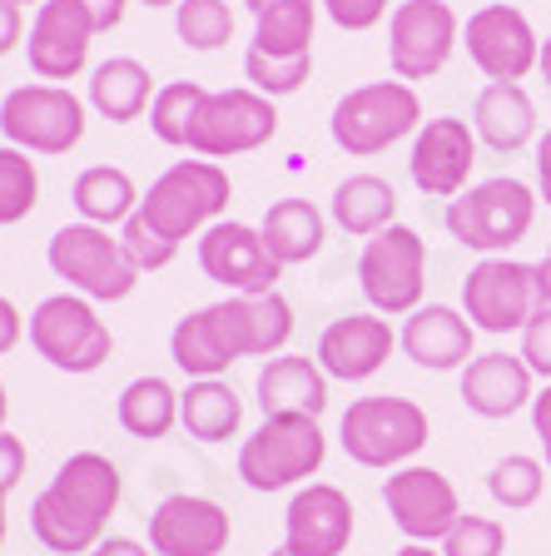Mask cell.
<instances>
[{"label": "cell", "mask_w": 551, "mask_h": 556, "mask_svg": "<svg viewBox=\"0 0 551 556\" xmlns=\"http://www.w3.org/2000/svg\"><path fill=\"white\" fill-rule=\"evenodd\" d=\"M293 338V308L284 293H229L224 303L184 313L170 333V358L179 372L224 378L239 358H278Z\"/></svg>", "instance_id": "6da1fadb"}, {"label": "cell", "mask_w": 551, "mask_h": 556, "mask_svg": "<svg viewBox=\"0 0 551 556\" xmlns=\"http://www.w3.org/2000/svg\"><path fill=\"white\" fill-rule=\"evenodd\" d=\"M120 497H125L120 467L104 452H75L55 467L46 492L30 502L35 542L55 556H90L110 536Z\"/></svg>", "instance_id": "7a4b0ae2"}, {"label": "cell", "mask_w": 551, "mask_h": 556, "mask_svg": "<svg viewBox=\"0 0 551 556\" xmlns=\"http://www.w3.org/2000/svg\"><path fill=\"white\" fill-rule=\"evenodd\" d=\"M537 189L522 185V179H512V174H497V179H483V185L462 189L458 199L448 204V214H442V224H448V233L462 243V249H472V254H506V249H517L522 239L531 233V224H537Z\"/></svg>", "instance_id": "3957f363"}, {"label": "cell", "mask_w": 551, "mask_h": 556, "mask_svg": "<svg viewBox=\"0 0 551 556\" xmlns=\"http://www.w3.org/2000/svg\"><path fill=\"white\" fill-rule=\"evenodd\" d=\"M417 129H423V100L408 80L358 85L334 104V119H328L334 144L353 160H373V154H383L388 144L417 135Z\"/></svg>", "instance_id": "277c9868"}, {"label": "cell", "mask_w": 551, "mask_h": 556, "mask_svg": "<svg viewBox=\"0 0 551 556\" xmlns=\"http://www.w3.org/2000/svg\"><path fill=\"white\" fill-rule=\"evenodd\" d=\"M433 422L413 397H358L348 403L343 422H338V442L358 467L373 472H398L427 447Z\"/></svg>", "instance_id": "5b68a950"}, {"label": "cell", "mask_w": 551, "mask_h": 556, "mask_svg": "<svg viewBox=\"0 0 551 556\" xmlns=\"http://www.w3.org/2000/svg\"><path fill=\"white\" fill-rule=\"evenodd\" d=\"M234 199L229 169L214 160H179L150 185V194L139 199V214L154 224L170 243H184L204 233L209 224L224 219V208Z\"/></svg>", "instance_id": "8992f818"}, {"label": "cell", "mask_w": 551, "mask_h": 556, "mask_svg": "<svg viewBox=\"0 0 551 556\" xmlns=\"http://www.w3.org/2000/svg\"><path fill=\"white\" fill-rule=\"evenodd\" d=\"M323 457H328V438H323L318 417H264L259 432L239 442V477L253 492H284V486L318 477Z\"/></svg>", "instance_id": "52a82bcc"}, {"label": "cell", "mask_w": 551, "mask_h": 556, "mask_svg": "<svg viewBox=\"0 0 551 556\" xmlns=\"http://www.w3.org/2000/svg\"><path fill=\"white\" fill-rule=\"evenodd\" d=\"M25 328H30L35 353H40L50 368L75 372V378L100 372L104 363H110V353H115L110 324H104L100 313H95V303L80 299V293H50V299H40Z\"/></svg>", "instance_id": "ba28073f"}, {"label": "cell", "mask_w": 551, "mask_h": 556, "mask_svg": "<svg viewBox=\"0 0 551 556\" xmlns=\"http://www.w3.org/2000/svg\"><path fill=\"white\" fill-rule=\"evenodd\" d=\"M46 258L55 268V278L70 283V293H80L90 303H120L139 283V268L125 258L120 233L100 229V224H85V219L50 233Z\"/></svg>", "instance_id": "9c48e42d"}, {"label": "cell", "mask_w": 551, "mask_h": 556, "mask_svg": "<svg viewBox=\"0 0 551 556\" xmlns=\"http://www.w3.org/2000/svg\"><path fill=\"white\" fill-rule=\"evenodd\" d=\"M358 289L383 318H408L427 293V239L408 224H388L358 254Z\"/></svg>", "instance_id": "30bf717a"}, {"label": "cell", "mask_w": 551, "mask_h": 556, "mask_svg": "<svg viewBox=\"0 0 551 556\" xmlns=\"http://www.w3.org/2000/svg\"><path fill=\"white\" fill-rule=\"evenodd\" d=\"M85 100L70 85H15L0 100V135L25 154H70L85 139Z\"/></svg>", "instance_id": "8fae6325"}, {"label": "cell", "mask_w": 551, "mask_h": 556, "mask_svg": "<svg viewBox=\"0 0 551 556\" xmlns=\"http://www.w3.org/2000/svg\"><path fill=\"white\" fill-rule=\"evenodd\" d=\"M274 135H278L274 100L239 85V90H209L199 100V115L184 150L199 154V160H234V154L264 150Z\"/></svg>", "instance_id": "7c38bea8"}, {"label": "cell", "mask_w": 551, "mask_h": 556, "mask_svg": "<svg viewBox=\"0 0 551 556\" xmlns=\"http://www.w3.org/2000/svg\"><path fill=\"white\" fill-rule=\"evenodd\" d=\"M541 308L537 293V268L522 258L492 254L462 278V313L477 333H522L531 324V313Z\"/></svg>", "instance_id": "4fadbf2b"}, {"label": "cell", "mask_w": 551, "mask_h": 556, "mask_svg": "<svg viewBox=\"0 0 551 556\" xmlns=\"http://www.w3.org/2000/svg\"><path fill=\"white\" fill-rule=\"evenodd\" d=\"M462 40V21L448 0H402L388 15V65L392 80H433L442 75Z\"/></svg>", "instance_id": "5bb4252c"}, {"label": "cell", "mask_w": 551, "mask_h": 556, "mask_svg": "<svg viewBox=\"0 0 551 556\" xmlns=\"http://www.w3.org/2000/svg\"><path fill=\"white\" fill-rule=\"evenodd\" d=\"M383 502H388V517L408 542H442L452 532V521L462 517V497L458 486L437 467H423V463H408L398 472H388L383 482Z\"/></svg>", "instance_id": "9a60e30c"}, {"label": "cell", "mask_w": 551, "mask_h": 556, "mask_svg": "<svg viewBox=\"0 0 551 556\" xmlns=\"http://www.w3.org/2000/svg\"><path fill=\"white\" fill-rule=\"evenodd\" d=\"M199 268L229 293H274L284 278V264L268 254L264 233L239 219H218L199 233Z\"/></svg>", "instance_id": "2e32d148"}, {"label": "cell", "mask_w": 551, "mask_h": 556, "mask_svg": "<svg viewBox=\"0 0 551 556\" xmlns=\"http://www.w3.org/2000/svg\"><path fill=\"white\" fill-rule=\"evenodd\" d=\"M462 40H467V60L483 70L487 80L522 85L541 60V40L517 5H483L477 15H467Z\"/></svg>", "instance_id": "e0dca14e"}, {"label": "cell", "mask_w": 551, "mask_h": 556, "mask_svg": "<svg viewBox=\"0 0 551 556\" xmlns=\"http://www.w3.org/2000/svg\"><path fill=\"white\" fill-rule=\"evenodd\" d=\"M95 35L100 30H95V21L80 11V0H46L30 21V40H25L35 80H46V85L75 80V75L90 65Z\"/></svg>", "instance_id": "ac0fdd59"}, {"label": "cell", "mask_w": 551, "mask_h": 556, "mask_svg": "<svg viewBox=\"0 0 551 556\" xmlns=\"http://www.w3.org/2000/svg\"><path fill=\"white\" fill-rule=\"evenodd\" d=\"M477 164V129L467 119H423L413 135V154H408V174L427 199H458L467 189V174Z\"/></svg>", "instance_id": "d6986e66"}, {"label": "cell", "mask_w": 551, "mask_h": 556, "mask_svg": "<svg viewBox=\"0 0 551 556\" xmlns=\"http://www.w3.org/2000/svg\"><path fill=\"white\" fill-rule=\"evenodd\" d=\"M234 536L229 511L214 497L174 492L150 511V546L154 556H224Z\"/></svg>", "instance_id": "ffe728a7"}, {"label": "cell", "mask_w": 551, "mask_h": 556, "mask_svg": "<svg viewBox=\"0 0 551 556\" xmlns=\"http://www.w3.org/2000/svg\"><path fill=\"white\" fill-rule=\"evenodd\" d=\"M353 502L334 482H309L284 511V546L299 556H343L353 542Z\"/></svg>", "instance_id": "44dd1931"}, {"label": "cell", "mask_w": 551, "mask_h": 556, "mask_svg": "<svg viewBox=\"0 0 551 556\" xmlns=\"http://www.w3.org/2000/svg\"><path fill=\"white\" fill-rule=\"evenodd\" d=\"M392 348H398V333L388 328L383 313H348V318H334L323 328L318 368L338 382H367L392 358Z\"/></svg>", "instance_id": "7402d4cb"}, {"label": "cell", "mask_w": 551, "mask_h": 556, "mask_svg": "<svg viewBox=\"0 0 551 556\" xmlns=\"http://www.w3.org/2000/svg\"><path fill=\"white\" fill-rule=\"evenodd\" d=\"M398 343H402V353L427 372H452L477 358V353H472L477 328H472L467 313L452 308V303H423L417 313H408Z\"/></svg>", "instance_id": "603a6c76"}, {"label": "cell", "mask_w": 551, "mask_h": 556, "mask_svg": "<svg viewBox=\"0 0 551 556\" xmlns=\"http://www.w3.org/2000/svg\"><path fill=\"white\" fill-rule=\"evenodd\" d=\"M531 368L522 363V353H477L462 368V403L472 417L502 422V417L531 407Z\"/></svg>", "instance_id": "cb8c5ba5"}, {"label": "cell", "mask_w": 551, "mask_h": 556, "mask_svg": "<svg viewBox=\"0 0 551 556\" xmlns=\"http://www.w3.org/2000/svg\"><path fill=\"white\" fill-rule=\"evenodd\" d=\"M328 372L318 368V358H299V353H278L259 368L253 378V397L264 407V417H284V413H299V417H323L328 407Z\"/></svg>", "instance_id": "d4e9b609"}, {"label": "cell", "mask_w": 551, "mask_h": 556, "mask_svg": "<svg viewBox=\"0 0 551 556\" xmlns=\"http://www.w3.org/2000/svg\"><path fill=\"white\" fill-rule=\"evenodd\" d=\"M472 129L487 150L517 154L537 139V104L517 80H492L472 104Z\"/></svg>", "instance_id": "484cf974"}, {"label": "cell", "mask_w": 551, "mask_h": 556, "mask_svg": "<svg viewBox=\"0 0 551 556\" xmlns=\"http://www.w3.org/2000/svg\"><path fill=\"white\" fill-rule=\"evenodd\" d=\"M154 94L160 90H154L150 65H139L135 55L104 60V65H95V75H90V104H95V115L110 119V125L139 119L154 104Z\"/></svg>", "instance_id": "4316f807"}, {"label": "cell", "mask_w": 551, "mask_h": 556, "mask_svg": "<svg viewBox=\"0 0 551 556\" xmlns=\"http://www.w3.org/2000/svg\"><path fill=\"white\" fill-rule=\"evenodd\" d=\"M259 233H264L268 254L284 268H293V264L318 258L323 239H328V219H323V208L309 204V199H278V204H268Z\"/></svg>", "instance_id": "83f0119b"}, {"label": "cell", "mask_w": 551, "mask_h": 556, "mask_svg": "<svg viewBox=\"0 0 551 556\" xmlns=\"http://www.w3.org/2000/svg\"><path fill=\"white\" fill-rule=\"evenodd\" d=\"M179 428L195 442H229L243 428V397L224 378H195L179 393Z\"/></svg>", "instance_id": "f1b7e54d"}, {"label": "cell", "mask_w": 551, "mask_h": 556, "mask_svg": "<svg viewBox=\"0 0 551 556\" xmlns=\"http://www.w3.org/2000/svg\"><path fill=\"white\" fill-rule=\"evenodd\" d=\"M334 224L353 239H373L388 224H398V189L378 174H348L334 189Z\"/></svg>", "instance_id": "f546056e"}, {"label": "cell", "mask_w": 551, "mask_h": 556, "mask_svg": "<svg viewBox=\"0 0 551 556\" xmlns=\"http://www.w3.org/2000/svg\"><path fill=\"white\" fill-rule=\"evenodd\" d=\"M115 417L120 428L139 442H160L179 428V393H174V382L150 372V378H135L125 382V393L115 403Z\"/></svg>", "instance_id": "4dcf8cb0"}, {"label": "cell", "mask_w": 551, "mask_h": 556, "mask_svg": "<svg viewBox=\"0 0 551 556\" xmlns=\"http://www.w3.org/2000/svg\"><path fill=\"white\" fill-rule=\"evenodd\" d=\"M70 199H75V214H80L85 224H100V229H115V224H125L139 208L135 179H129L125 169H115V164L85 169L80 179H75V189H70Z\"/></svg>", "instance_id": "1f68e13d"}, {"label": "cell", "mask_w": 551, "mask_h": 556, "mask_svg": "<svg viewBox=\"0 0 551 556\" xmlns=\"http://www.w3.org/2000/svg\"><path fill=\"white\" fill-rule=\"evenodd\" d=\"M253 21H259V30H253V50H264V55H284V60L313 55L318 0H274V5L259 11Z\"/></svg>", "instance_id": "d6a6232c"}, {"label": "cell", "mask_w": 551, "mask_h": 556, "mask_svg": "<svg viewBox=\"0 0 551 556\" xmlns=\"http://www.w3.org/2000/svg\"><path fill=\"white\" fill-rule=\"evenodd\" d=\"M40 204V169L25 150L0 144V229L30 219V208Z\"/></svg>", "instance_id": "836d02e7"}, {"label": "cell", "mask_w": 551, "mask_h": 556, "mask_svg": "<svg viewBox=\"0 0 551 556\" xmlns=\"http://www.w3.org/2000/svg\"><path fill=\"white\" fill-rule=\"evenodd\" d=\"M541 486H547V467H541L537 457H527V452H506L502 463L487 472V492H492V502L506 511L537 507Z\"/></svg>", "instance_id": "e575fe53"}, {"label": "cell", "mask_w": 551, "mask_h": 556, "mask_svg": "<svg viewBox=\"0 0 551 556\" xmlns=\"http://www.w3.org/2000/svg\"><path fill=\"white\" fill-rule=\"evenodd\" d=\"M204 85L199 80H174L164 85L160 94H154L150 104V129L154 139H164V144H174V150H184L189 144V129H195V115H199V100H204Z\"/></svg>", "instance_id": "d590c367"}, {"label": "cell", "mask_w": 551, "mask_h": 556, "mask_svg": "<svg viewBox=\"0 0 551 556\" xmlns=\"http://www.w3.org/2000/svg\"><path fill=\"white\" fill-rule=\"evenodd\" d=\"M174 30L189 50H218L234 40L229 0H179L174 5Z\"/></svg>", "instance_id": "8d00e7d4"}, {"label": "cell", "mask_w": 551, "mask_h": 556, "mask_svg": "<svg viewBox=\"0 0 551 556\" xmlns=\"http://www.w3.org/2000/svg\"><path fill=\"white\" fill-rule=\"evenodd\" d=\"M313 75V55L284 60V55H264V50H243V80L249 90L268 94V100H284V94H299L303 80Z\"/></svg>", "instance_id": "74e56055"}, {"label": "cell", "mask_w": 551, "mask_h": 556, "mask_svg": "<svg viewBox=\"0 0 551 556\" xmlns=\"http://www.w3.org/2000/svg\"><path fill=\"white\" fill-rule=\"evenodd\" d=\"M442 556H502L506 552V527L483 511H462L452 521V532L442 536Z\"/></svg>", "instance_id": "f35d334b"}, {"label": "cell", "mask_w": 551, "mask_h": 556, "mask_svg": "<svg viewBox=\"0 0 551 556\" xmlns=\"http://www.w3.org/2000/svg\"><path fill=\"white\" fill-rule=\"evenodd\" d=\"M120 243H125V258L139 268V274H160V268L174 264V254H179V243H170L160 229H154L145 214H129L125 224H120Z\"/></svg>", "instance_id": "ab89813d"}, {"label": "cell", "mask_w": 551, "mask_h": 556, "mask_svg": "<svg viewBox=\"0 0 551 556\" xmlns=\"http://www.w3.org/2000/svg\"><path fill=\"white\" fill-rule=\"evenodd\" d=\"M522 363L531 368V378L551 382V303H541L531 324L522 328Z\"/></svg>", "instance_id": "60d3db41"}, {"label": "cell", "mask_w": 551, "mask_h": 556, "mask_svg": "<svg viewBox=\"0 0 551 556\" xmlns=\"http://www.w3.org/2000/svg\"><path fill=\"white\" fill-rule=\"evenodd\" d=\"M338 30H373L388 15V0H318Z\"/></svg>", "instance_id": "b9f144b4"}, {"label": "cell", "mask_w": 551, "mask_h": 556, "mask_svg": "<svg viewBox=\"0 0 551 556\" xmlns=\"http://www.w3.org/2000/svg\"><path fill=\"white\" fill-rule=\"evenodd\" d=\"M25 463H30V452H25V442L15 438V432L0 428V492H11V486H21Z\"/></svg>", "instance_id": "7bdbcfd3"}, {"label": "cell", "mask_w": 551, "mask_h": 556, "mask_svg": "<svg viewBox=\"0 0 551 556\" xmlns=\"http://www.w3.org/2000/svg\"><path fill=\"white\" fill-rule=\"evenodd\" d=\"M25 40V11L15 0H0V55H11Z\"/></svg>", "instance_id": "ee69618b"}, {"label": "cell", "mask_w": 551, "mask_h": 556, "mask_svg": "<svg viewBox=\"0 0 551 556\" xmlns=\"http://www.w3.org/2000/svg\"><path fill=\"white\" fill-rule=\"evenodd\" d=\"M21 338H25L21 308H15V303L0 293V358H5V353H15V348H21Z\"/></svg>", "instance_id": "f6af8a7d"}, {"label": "cell", "mask_w": 551, "mask_h": 556, "mask_svg": "<svg viewBox=\"0 0 551 556\" xmlns=\"http://www.w3.org/2000/svg\"><path fill=\"white\" fill-rule=\"evenodd\" d=\"M80 11L95 21V30H115L120 21H125V11H129V0H80Z\"/></svg>", "instance_id": "bcb514c9"}, {"label": "cell", "mask_w": 551, "mask_h": 556, "mask_svg": "<svg viewBox=\"0 0 551 556\" xmlns=\"http://www.w3.org/2000/svg\"><path fill=\"white\" fill-rule=\"evenodd\" d=\"M531 432H537V442L547 447V467H551V382L531 397Z\"/></svg>", "instance_id": "7dc6e473"}, {"label": "cell", "mask_w": 551, "mask_h": 556, "mask_svg": "<svg viewBox=\"0 0 551 556\" xmlns=\"http://www.w3.org/2000/svg\"><path fill=\"white\" fill-rule=\"evenodd\" d=\"M537 199L551 208V129L537 139Z\"/></svg>", "instance_id": "c3c4849f"}, {"label": "cell", "mask_w": 551, "mask_h": 556, "mask_svg": "<svg viewBox=\"0 0 551 556\" xmlns=\"http://www.w3.org/2000/svg\"><path fill=\"white\" fill-rule=\"evenodd\" d=\"M90 556H154V546L135 542V536H104V542L95 546Z\"/></svg>", "instance_id": "681fc988"}, {"label": "cell", "mask_w": 551, "mask_h": 556, "mask_svg": "<svg viewBox=\"0 0 551 556\" xmlns=\"http://www.w3.org/2000/svg\"><path fill=\"white\" fill-rule=\"evenodd\" d=\"M537 293H541V303H551V249H547V258H537Z\"/></svg>", "instance_id": "f907efd6"}, {"label": "cell", "mask_w": 551, "mask_h": 556, "mask_svg": "<svg viewBox=\"0 0 551 556\" xmlns=\"http://www.w3.org/2000/svg\"><path fill=\"white\" fill-rule=\"evenodd\" d=\"M537 70H541V80L551 85V35H547V40H541V60H537Z\"/></svg>", "instance_id": "816d5d0a"}, {"label": "cell", "mask_w": 551, "mask_h": 556, "mask_svg": "<svg viewBox=\"0 0 551 556\" xmlns=\"http://www.w3.org/2000/svg\"><path fill=\"white\" fill-rule=\"evenodd\" d=\"M392 556H442V552H433V546H427V542H408V546H402V552H392Z\"/></svg>", "instance_id": "f5cc1de1"}, {"label": "cell", "mask_w": 551, "mask_h": 556, "mask_svg": "<svg viewBox=\"0 0 551 556\" xmlns=\"http://www.w3.org/2000/svg\"><path fill=\"white\" fill-rule=\"evenodd\" d=\"M5 497H11V492H0V546H5V532H11V511H5Z\"/></svg>", "instance_id": "db71d44e"}, {"label": "cell", "mask_w": 551, "mask_h": 556, "mask_svg": "<svg viewBox=\"0 0 551 556\" xmlns=\"http://www.w3.org/2000/svg\"><path fill=\"white\" fill-rule=\"evenodd\" d=\"M5 413H11V397H5V382H0V428H5Z\"/></svg>", "instance_id": "11a10c76"}, {"label": "cell", "mask_w": 551, "mask_h": 556, "mask_svg": "<svg viewBox=\"0 0 551 556\" xmlns=\"http://www.w3.org/2000/svg\"><path fill=\"white\" fill-rule=\"evenodd\" d=\"M139 5H150V11H164V5H179V0H139Z\"/></svg>", "instance_id": "9f6ffc18"}, {"label": "cell", "mask_w": 551, "mask_h": 556, "mask_svg": "<svg viewBox=\"0 0 551 556\" xmlns=\"http://www.w3.org/2000/svg\"><path fill=\"white\" fill-rule=\"evenodd\" d=\"M243 5H249V11L259 15V11H268V5H274V0H243Z\"/></svg>", "instance_id": "6f0895ef"}, {"label": "cell", "mask_w": 551, "mask_h": 556, "mask_svg": "<svg viewBox=\"0 0 551 556\" xmlns=\"http://www.w3.org/2000/svg\"><path fill=\"white\" fill-rule=\"evenodd\" d=\"M15 5H21V11H25V5H35V11H40V5H46V0H15Z\"/></svg>", "instance_id": "680465c9"}, {"label": "cell", "mask_w": 551, "mask_h": 556, "mask_svg": "<svg viewBox=\"0 0 551 556\" xmlns=\"http://www.w3.org/2000/svg\"><path fill=\"white\" fill-rule=\"evenodd\" d=\"M268 556H299V552H288V546H278V552H268Z\"/></svg>", "instance_id": "91938a15"}]
</instances>
